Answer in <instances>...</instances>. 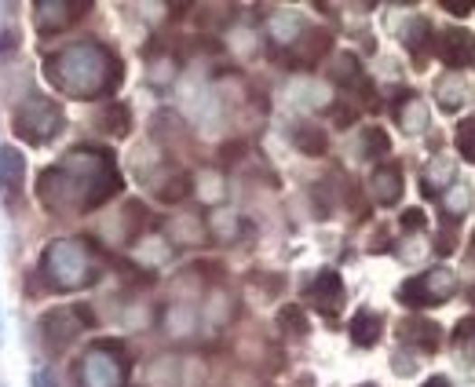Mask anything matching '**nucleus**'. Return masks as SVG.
<instances>
[{"label":"nucleus","mask_w":475,"mask_h":387,"mask_svg":"<svg viewBox=\"0 0 475 387\" xmlns=\"http://www.w3.org/2000/svg\"><path fill=\"white\" fill-rule=\"evenodd\" d=\"M388 136H385V128H366V139H362V154L366 157H385L388 154Z\"/></svg>","instance_id":"24"},{"label":"nucleus","mask_w":475,"mask_h":387,"mask_svg":"<svg viewBox=\"0 0 475 387\" xmlns=\"http://www.w3.org/2000/svg\"><path fill=\"white\" fill-rule=\"evenodd\" d=\"M369 190H373V202L376 205H395L403 198V172L399 165H380L369 179Z\"/></svg>","instance_id":"10"},{"label":"nucleus","mask_w":475,"mask_h":387,"mask_svg":"<svg viewBox=\"0 0 475 387\" xmlns=\"http://www.w3.org/2000/svg\"><path fill=\"white\" fill-rule=\"evenodd\" d=\"M278 322L285 326V329H293L297 336H304L311 326H308V315L297 307V304H290V307H281V315H278Z\"/></svg>","instance_id":"25"},{"label":"nucleus","mask_w":475,"mask_h":387,"mask_svg":"<svg viewBox=\"0 0 475 387\" xmlns=\"http://www.w3.org/2000/svg\"><path fill=\"white\" fill-rule=\"evenodd\" d=\"M471 387H475V383H471Z\"/></svg>","instance_id":"33"},{"label":"nucleus","mask_w":475,"mask_h":387,"mask_svg":"<svg viewBox=\"0 0 475 387\" xmlns=\"http://www.w3.org/2000/svg\"><path fill=\"white\" fill-rule=\"evenodd\" d=\"M424 387H450V380H446V376H432Z\"/></svg>","instance_id":"29"},{"label":"nucleus","mask_w":475,"mask_h":387,"mask_svg":"<svg viewBox=\"0 0 475 387\" xmlns=\"http://www.w3.org/2000/svg\"><path fill=\"white\" fill-rule=\"evenodd\" d=\"M23 172H26V157H23L15 146L0 150V186H19V183H23Z\"/></svg>","instance_id":"17"},{"label":"nucleus","mask_w":475,"mask_h":387,"mask_svg":"<svg viewBox=\"0 0 475 387\" xmlns=\"http://www.w3.org/2000/svg\"><path fill=\"white\" fill-rule=\"evenodd\" d=\"M395 118H399L403 132H410V136H417V132H424V128H428V107L417 99L413 91H406V95H403V103L395 107Z\"/></svg>","instance_id":"13"},{"label":"nucleus","mask_w":475,"mask_h":387,"mask_svg":"<svg viewBox=\"0 0 475 387\" xmlns=\"http://www.w3.org/2000/svg\"><path fill=\"white\" fill-rule=\"evenodd\" d=\"M439 5L450 12V15H471L475 8V0H439Z\"/></svg>","instance_id":"26"},{"label":"nucleus","mask_w":475,"mask_h":387,"mask_svg":"<svg viewBox=\"0 0 475 387\" xmlns=\"http://www.w3.org/2000/svg\"><path fill=\"white\" fill-rule=\"evenodd\" d=\"M468 300H471V304H475V285H471V288H468Z\"/></svg>","instance_id":"30"},{"label":"nucleus","mask_w":475,"mask_h":387,"mask_svg":"<svg viewBox=\"0 0 475 387\" xmlns=\"http://www.w3.org/2000/svg\"><path fill=\"white\" fill-rule=\"evenodd\" d=\"M41 270L48 274L52 288L59 293H70V288H84L95 281V256L84 241H55L44 260H41Z\"/></svg>","instance_id":"3"},{"label":"nucleus","mask_w":475,"mask_h":387,"mask_svg":"<svg viewBox=\"0 0 475 387\" xmlns=\"http://www.w3.org/2000/svg\"><path fill=\"white\" fill-rule=\"evenodd\" d=\"M439 107L446 110V114H453V110H461V103H464V80L457 77V73H450V77H442L439 80Z\"/></svg>","instance_id":"18"},{"label":"nucleus","mask_w":475,"mask_h":387,"mask_svg":"<svg viewBox=\"0 0 475 387\" xmlns=\"http://www.w3.org/2000/svg\"><path fill=\"white\" fill-rule=\"evenodd\" d=\"M457 154H461L468 165L475 161V118L461 121V128H457Z\"/></svg>","instance_id":"23"},{"label":"nucleus","mask_w":475,"mask_h":387,"mask_svg":"<svg viewBox=\"0 0 475 387\" xmlns=\"http://www.w3.org/2000/svg\"><path fill=\"white\" fill-rule=\"evenodd\" d=\"M128 373V358L121 344H95L81 358V387H121Z\"/></svg>","instance_id":"5"},{"label":"nucleus","mask_w":475,"mask_h":387,"mask_svg":"<svg viewBox=\"0 0 475 387\" xmlns=\"http://www.w3.org/2000/svg\"><path fill=\"white\" fill-rule=\"evenodd\" d=\"M362 387H376V383H362Z\"/></svg>","instance_id":"31"},{"label":"nucleus","mask_w":475,"mask_h":387,"mask_svg":"<svg viewBox=\"0 0 475 387\" xmlns=\"http://www.w3.org/2000/svg\"><path fill=\"white\" fill-rule=\"evenodd\" d=\"M450 183H453V161L439 157V161H435V165L424 172V179H421V190H424V198H435V194H442Z\"/></svg>","instance_id":"16"},{"label":"nucleus","mask_w":475,"mask_h":387,"mask_svg":"<svg viewBox=\"0 0 475 387\" xmlns=\"http://www.w3.org/2000/svg\"><path fill=\"white\" fill-rule=\"evenodd\" d=\"M33 387H55V373H52V369L33 373Z\"/></svg>","instance_id":"28"},{"label":"nucleus","mask_w":475,"mask_h":387,"mask_svg":"<svg viewBox=\"0 0 475 387\" xmlns=\"http://www.w3.org/2000/svg\"><path fill=\"white\" fill-rule=\"evenodd\" d=\"M471 66H475V52H471Z\"/></svg>","instance_id":"32"},{"label":"nucleus","mask_w":475,"mask_h":387,"mask_svg":"<svg viewBox=\"0 0 475 387\" xmlns=\"http://www.w3.org/2000/svg\"><path fill=\"white\" fill-rule=\"evenodd\" d=\"M424 227V212L421 209H406L403 212V231H421Z\"/></svg>","instance_id":"27"},{"label":"nucleus","mask_w":475,"mask_h":387,"mask_svg":"<svg viewBox=\"0 0 475 387\" xmlns=\"http://www.w3.org/2000/svg\"><path fill=\"white\" fill-rule=\"evenodd\" d=\"M293 139H297V146H300L304 154H311V157H318V154H326V146H329V139H326V132H322V128H315V125H300Z\"/></svg>","instance_id":"19"},{"label":"nucleus","mask_w":475,"mask_h":387,"mask_svg":"<svg viewBox=\"0 0 475 387\" xmlns=\"http://www.w3.org/2000/svg\"><path fill=\"white\" fill-rule=\"evenodd\" d=\"M442 194H446V216H450V223H453V220H457L464 209H468V186L453 179V183H450Z\"/></svg>","instance_id":"22"},{"label":"nucleus","mask_w":475,"mask_h":387,"mask_svg":"<svg viewBox=\"0 0 475 387\" xmlns=\"http://www.w3.org/2000/svg\"><path fill=\"white\" fill-rule=\"evenodd\" d=\"M52 84L73 99H95V95H107L118 88L121 80V62L114 52H107L103 44H91V41H81V44H70L62 48L59 55H52L44 62Z\"/></svg>","instance_id":"2"},{"label":"nucleus","mask_w":475,"mask_h":387,"mask_svg":"<svg viewBox=\"0 0 475 387\" xmlns=\"http://www.w3.org/2000/svg\"><path fill=\"white\" fill-rule=\"evenodd\" d=\"M432 48L439 52V59L450 66V70H461L471 62V52H475V37L468 30H442L439 41H432Z\"/></svg>","instance_id":"8"},{"label":"nucleus","mask_w":475,"mask_h":387,"mask_svg":"<svg viewBox=\"0 0 475 387\" xmlns=\"http://www.w3.org/2000/svg\"><path fill=\"white\" fill-rule=\"evenodd\" d=\"M15 132L30 143V146H44L62 132V107L52 99H30L19 107L15 114Z\"/></svg>","instance_id":"6"},{"label":"nucleus","mask_w":475,"mask_h":387,"mask_svg":"<svg viewBox=\"0 0 475 387\" xmlns=\"http://www.w3.org/2000/svg\"><path fill=\"white\" fill-rule=\"evenodd\" d=\"M453 293H457V274L446 270V267L424 270V274H417V278H410V281L399 285V300L406 307H413V311H421V307H442Z\"/></svg>","instance_id":"4"},{"label":"nucleus","mask_w":475,"mask_h":387,"mask_svg":"<svg viewBox=\"0 0 475 387\" xmlns=\"http://www.w3.org/2000/svg\"><path fill=\"white\" fill-rule=\"evenodd\" d=\"M308 300H311V307H318L322 315L333 318L340 311V304H344V281H340V274L337 270H318V278L308 288Z\"/></svg>","instance_id":"9"},{"label":"nucleus","mask_w":475,"mask_h":387,"mask_svg":"<svg viewBox=\"0 0 475 387\" xmlns=\"http://www.w3.org/2000/svg\"><path fill=\"white\" fill-rule=\"evenodd\" d=\"M453 354H457L461 365H471V369H475V315L457 322V333H453Z\"/></svg>","instance_id":"15"},{"label":"nucleus","mask_w":475,"mask_h":387,"mask_svg":"<svg viewBox=\"0 0 475 387\" xmlns=\"http://www.w3.org/2000/svg\"><path fill=\"white\" fill-rule=\"evenodd\" d=\"M380 329H385V318H380L376 311H358L355 318H351V340L358 344V347H373L376 340H380Z\"/></svg>","instance_id":"14"},{"label":"nucleus","mask_w":475,"mask_h":387,"mask_svg":"<svg viewBox=\"0 0 475 387\" xmlns=\"http://www.w3.org/2000/svg\"><path fill=\"white\" fill-rule=\"evenodd\" d=\"M41 329H44V340H48V347L52 351H62L73 336H77V322H73V311H52L44 322H41Z\"/></svg>","instance_id":"12"},{"label":"nucleus","mask_w":475,"mask_h":387,"mask_svg":"<svg viewBox=\"0 0 475 387\" xmlns=\"http://www.w3.org/2000/svg\"><path fill=\"white\" fill-rule=\"evenodd\" d=\"M439 333H442V329H439L435 322H428V318H403V326H399V336H403L406 344L428 351V354L439 351V344H442Z\"/></svg>","instance_id":"11"},{"label":"nucleus","mask_w":475,"mask_h":387,"mask_svg":"<svg viewBox=\"0 0 475 387\" xmlns=\"http://www.w3.org/2000/svg\"><path fill=\"white\" fill-rule=\"evenodd\" d=\"M103 125H107L110 136H128V128H132L128 107H125V103H110V107L103 110Z\"/></svg>","instance_id":"20"},{"label":"nucleus","mask_w":475,"mask_h":387,"mask_svg":"<svg viewBox=\"0 0 475 387\" xmlns=\"http://www.w3.org/2000/svg\"><path fill=\"white\" fill-rule=\"evenodd\" d=\"M88 12V5H73V0H48V5H37V30L41 33H59L66 26H73L81 15Z\"/></svg>","instance_id":"7"},{"label":"nucleus","mask_w":475,"mask_h":387,"mask_svg":"<svg viewBox=\"0 0 475 387\" xmlns=\"http://www.w3.org/2000/svg\"><path fill=\"white\" fill-rule=\"evenodd\" d=\"M428 37H432V26H428L424 19H413V26L403 33V44L413 52V59H417V62L424 59V44H428Z\"/></svg>","instance_id":"21"},{"label":"nucleus","mask_w":475,"mask_h":387,"mask_svg":"<svg viewBox=\"0 0 475 387\" xmlns=\"http://www.w3.org/2000/svg\"><path fill=\"white\" fill-rule=\"evenodd\" d=\"M121 190V172L107 150H73L48 172H41L37 198L52 212H88L107 205Z\"/></svg>","instance_id":"1"}]
</instances>
